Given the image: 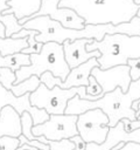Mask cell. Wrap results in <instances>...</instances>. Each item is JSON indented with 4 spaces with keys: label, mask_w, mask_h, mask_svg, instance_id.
I'll return each instance as SVG.
<instances>
[{
    "label": "cell",
    "mask_w": 140,
    "mask_h": 150,
    "mask_svg": "<svg viewBox=\"0 0 140 150\" xmlns=\"http://www.w3.org/2000/svg\"><path fill=\"white\" fill-rule=\"evenodd\" d=\"M133 101L134 100L128 95V93L124 94L118 87L113 91L104 94L102 98L96 101L82 100L78 95H76L68 102L64 114L78 116L91 109H102L108 117V127L112 128L116 127L123 118H128L131 121L136 120V114L132 109Z\"/></svg>",
    "instance_id": "6da1fadb"
},
{
    "label": "cell",
    "mask_w": 140,
    "mask_h": 150,
    "mask_svg": "<svg viewBox=\"0 0 140 150\" xmlns=\"http://www.w3.org/2000/svg\"><path fill=\"white\" fill-rule=\"evenodd\" d=\"M70 70L71 69L64 57L63 46L57 42H47L43 43L38 54H30L29 66L22 67L15 71L16 81L14 84L20 83L33 75L40 77L46 71H50L55 77H60L63 82Z\"/></svg>",
    "instance_id": "7a4b0ae2"
},
{
    "label": "cell",
    "mask_w": 140,
    "mask_h": 150,
    "mask_svg": "<svg viewBox=\"0 0 140 150\" xmlns=\"http://www.w3.org/2000/svg\"><path fill=\"white\" fill-rule=\"evenodd\" d=\"M22 26L24 29L37 30L38 34L35 36V40L41 43L57 42L60 45H63V42L66 40L75 41L77 39H84L82 29L77 30L65 28L58 21L52 20L49 15H42L29 19Z\"/></svg>",
    "instance_id": "3957f363"
},
{
    "label": "cell",
    "mask_w": 140,
    "mask_h": 150,
    "mask_svg": "<svg viewBox=\"0 0 140 150\" xmlns=\"http://www.w3.org/2000/svg\"><path fill=\"white\" fill-rule=\"evenodd\" d=\"M79 90L80 87L70 89L54 87L52 89H49L41 83L38 88L30 94L29 101L33 107L46 110L49 115H63L65 112L68 102L78 95Z\"/></svg>",
    "instance_id": "277c9868"
},
{
    "label": "cell",
    "mask_w": 140,
    "mask_h": 150,
    "mask_svg": "<svg viewBox=\"0 0 140 150\" xmlns=\"http://www.w3.org/2000/svg\"><path fill=\"white\" fill-rule=\"evenodd\" d=\"M77 130L86 143L102 144L105 142L110 130L108 117L102 109L88 110L78 115Z\"/></svg>",
    "instance_id": "5b68a950"
},
{
    "label": "cell",
    "mask_w": 140,
    "mask_h": 150,
    "mask_svg": "<svg viewBox=\"0 0 140 150\" xmlns=\"http://www.w3.org/2000/svg\"><path fill=\"white\" fill-rule=\"evenodd\" d=\"M77 115H50L49 120L42 124L34 125L32 132L34 136H43L49 141L70 139L78 135Z\"/></svg>",
    "instance_id": "8992f818"
},
{
    "label": "cell",
    "mask_w": 140,
    "mask_h": 150,
    "mask_svg": "<svg viewBox=\"0 0 140 150\" xmlns=\"http://www.w3.org/2000/svg\"><path fill=\"white\" fill-rule=\"evenodd\" d=\"M58 2H60V0H41L38 11L34 12L29 16L20 19L19 23L23 25L29 19H33L36 16H42V15H49L52 20L58 21L65 28L77 29V30L83 29L85 27V20L82 16H79L71 8H66V7L60 8Z\"/></svg>",
    "instance_id": "52a82bcc"
},
{
    "label": "cell",
    "mask_w": 140,
    "mask_h": 150,
    "mask_svg": "<svg viewBox=\"0 0 140 150\" xmlns=\"http://www.w3.org/2000/svg\"><path fill=\"white\" fill-rule=\"evenodd\" d=\"M96 67H100L99 62L96 57L90 59L85 63L74 68L70 70L65 81L62 82L60 77H55L50 71H46L40 76L41 83H43L47 88L52 89L54 87H60L62 89H70L77 87H88L89 77L91 75V70Z\"/></svg>",
    "instance_id": "ba28073f"
},
{
    "label": "cell",
    "mask_w": 140,
    "mask_h": 150,
    "mask_svg": "<svg viewBox=\"0 0 140 150\" xmlns=\"http://www.w3.org/2000/svg\"><path fill=\"white\" fill-rule=\"evenodd\" d=\"M91 75L100 84L104 94L113 91L118 87L126 94L132 82L130 67L127 64H118L105 70L100 69V67H96L91 70Z\"/></svg>",
    "instance_id": "9c48e42d"
},
{
    "label": "cell",
    "mask_w": 140,
    "mask_h": 150,
    "mask_svg": "<svg viewBox=\"0 0 140 150\" xmlns=\"http://www.w3.org/2000/svg\"><path fill=\"white\" fill-rule=\"evenodd\" d=\"M84 39H93L100 42L105 35H126V36H140V18L134 16L127 22L118 25H85L82 29Z\"/></svg>",
    "instance_id": "30bf717a"
},
{
    "label": "cell",
    "mask_w": 140,
    "mask_h": 150,
    "mask_svg": "<svg viewBox=\"0 0 140 150\" xmlns=\"http://www.w3.org/2000/svg\"><path fill=\"white\" fill-rule=\"evenodd\" d=\"M93 39H77L75 41L66 40L63 42V50H64V57L70 67V69H74L90 59H99L102 56L100 52L93 50V52H88L86 46L89 43H92Z\"/></svg>",
    "instance_id": "8fae6325"
},
{
    "label": "cell",
    "mask_w": 140,
    "mask_h": 150,
    "mask_svg": "<svg viewBox=\"0 0 140 150\" xmlns=\"http://www.w3.org/2000/svg\"><path fill=\"white\" fill-rule=\"evenodd\" d=\"M128 142H134L140 144V128L132 132H126L123 122L120 121L116 127L110 128L107 137L104 143L102 144L86 143L85 150H111L113 146L118 145L119 143H128Z\"/></svg>",
    "instance_id": "7c38bea8"
},
{
    "label": "cell",
    "mask_w": 140,
    "mask_h": 150,
    "mask_svg": "<svg viewBox=\"0 0 140 150\" xmlns=\"http://www.w3.org/2000/svg\"><path fill=\"white\" fill-rule=\"evenodd\" d=\"M22 135L21 117L13 107L6 105L0 111V137H19Z\"/></svg>",
    "instance_id": "4fadbf2b"
},
{
    "label": "cell",
    "mask_w": 140,
    "mask_h": 150,
    "mask_svg": "<svg viewBox=\"0 0 140 150\" xmlns=\"http://www.w3.org/2000/svg\"><path fill=\"white\" fill-rule=\"evenodd\" d=\"M30 64V55L23 53H15L7 56H1L0 54V68H8L14 73L20 68Z\"/></svg>",
    "instance_id": "5bb4252c"
},
{
    "label": "cell",
    "mask_w": 140,
    "mask_h": 150,
    "mask_svg": "<svg viewBox=\"0 0 140 150\" xmlns=\"http://www.w3.org/2000/svg\"><path fill=\"white\" fill-rule=\"evenodd\" d=\"M28 47V38L14 39V38H0V54L1 56L21 53Z\"/></svg>",
    "instance_id": "9a60e30c"
},
{
    "label": "cell",
    "mask_w": 140,
    "mask_h": 150,
    "mask_svg": "<svg viewBox=\"0 0 140 150\" xmlns=\"http://www.w3.org/2000/svg\"><path fill=\"white\" fill-rule=\"evenodd\" d=\"M41 84V80L40 77L33 75L28 79H26L24 81L20 82V83H16V84H13L12 88H10V91L16 96V97H21L26 94H32L33 91H35L38 86Z\"/></svg>",
    "instance_id": "2e32d148"
},
{
    "label": "cell",
    "mask_w": 140,
    "mask_h": 150,
    "mask_svg": "<svg viewBox=\"0 0 140 150\" xmlns=\"http://www.w3.org/2000/svg\"><path fill=\"white\" fill-rule=\"evenodd\" d=\"M0 22L4 23L6 29V38H12L14 34L23 29V26L19 23V19L15 14H2L0 16Z\"/></svg>",
    "instance_id": "e0dca14e"
},
{
    "label": "cell",
    "mask_w": 140,
    "mask_h": 150,
    "mask_svg": "<svg viewBox=\"0 0 140 150\" xmlns=\"http://www.w3.org/2000/svg\"><path fill=\"white\" fill-rule=\"evenodd\" d=\"M36 141H40L44 144H48L50 146V150H74L75 145L70 142V139H62V141H49L43 136H35Z\"/></svg>",
    "instance_id": "ac0fdd59"
},
{
    "label": "cell",
    "mask_w": 140,
    "mask_h": 150,
    "mask_svg": "<svg viewBox=\"0 0 140 150\" xmlns=\"http://www.w3.org/2000/svg\"><path fill=\"white\" fill-rule=\"evenodd\" d=\"M21 128H22V135L28 138L29 141H34L35 139V136L33 135L32 132V129L34 127V122H33V118L30 116L29 112L24 111L21 116Z\"/></svg>",
    "instance_id": "d6986e66"
},
{
    "label": "cell",
    "mask_w": 140,
    "mask_h": 150,
    "mask_svg": "<svg viewBox=\"0 0 140 150\" xmlns=\"http://www.w3.org/2000/svg\"><path fill=\"white\" fill-rule=\"evenodd\" d=\"M15 81H16V75L13 70L8 68H0V84L4 88H6L7 90H10Z\"/></svg>",
    "instance_id": "ffe728a7"
},
{
    "label": "cell",
    "mask_w": 140,
    "mask_h": 150,
    "mask_svg": "<svg viewBox=\"0 0 140 150\" xmlns=\"http://www.w3.org/2000/svg\"><path fill=\"white\" fill-rule=\"evenodd\" d=\"M38 34V32L37 30H33L32 32V34L28 36V47L27 48H24L21 53H23V54H38L40 52H41V49H42V47H43V43H41V42H37L36 40H35V36Z\"/></svg>",
    "instance_id": "44dd1931"
},
{
    "label": "cell",
    "mask_w": 140,
    "mask_h": 150,
    "mask_svg": "<svg viewBox=\"0 0 140 150\" xmlns=\"http://www.w3.org/2000/svg\"><path fill=\"white\" fill-rule=\"evenodd\" d=\"M86 94L92 96V97H96L97 100L102 98L104 96V93H103L100 84L96 81V79L92 75H90V77H89V84L86 87Z\"/></svg>",
    "instance_id": "7402d4cb"
},
{
    "label": "cell",
    "mask_w": 140,
    "mask_h": 150,
    "mask_svg": "<svg viewBox=\"0 0 140 150\" xmlns=\"http://www.w3.org/2000/svg\"><path fill=\"white\" fill-rule=\"evenodd\" d=\"M126 64L130 67L132 81H138L140 79V57H128Z\"/></svg>",
    "instance_id": "603a6c76"
},
{
    "label": "cell",
    "mask_w": 140,
    "mask_h": 150,
    "mask_svg": "<svg viewBox=\"0 0 140 150\" xmlns=\"http://www.w3.org/2000/svg\"><path fill=\"white\" fill-rule=\"evenodd\" d=\"M19 146H20L19 138L10 136L0 137V150H16Z\"/></svg>",
    "instance_id": "cb8c5ba5"
},
{
    "label": "cell",
    "mask_w": 140,
    "mask_h": 150,
    "mask_svg": "<svg viewBox=\"0 0 140 150\" xmlns=\"http://www.w3.org/2000/svg\"><path fill=\"white\" fill-rule=\"evenodd\" d=\"M121 122H123V125H124V129L126 132H132L140 128V120L131 121L128 118H123Z\"/></svg>",
    "instance_id": "d4e9b609"
},
{
    "label": "cell",
    "mask_w": 140,
    "mask_h": 150,
    "mask_svg": "<svg viewBox=\"0 0 140 150\" xmlns=\"http://www.w3.org/2000/svg\"><path fill=\"white\" fill-rule=\"evenodd\" d=\"M70 142L74 143V145H75L74 150H85L86 149V142L79 135H76V136L71 137Z\"/></svg>",
    "instance_id": "484cf974"
},
{
    "label": "cell",
    "mask_w": 140,
    "mask_h": 150,
    "mask_svg": "<svg viewBox=\"0 0 140 150\" xmlns=\"http://www.w3.org/2000/svg\"><path fill=\"white\" fill-rule=\"evenodd\" d=\"M119 150H140V144L134 142H128V143H125V145Z\"/></svg>",
    "instance_id": "4316f807"
},
{
    "label": "cell",
    "mask_w": 140,
    "mask_h": 150,
    "mask_svg": "<svg viewBox=\"0 0 140 150\" xmlns=\"http://www.w3.org/2000/svg\"><path fill=\"white\" fill-rule=\"evenodd\" d=\"M8 2H10V0H0V16L2 15L4 12L10 9V6L8 5Z\"/></svg>",
    "instance_id": "83f0119b"
},
{
    "label": "cell",
    "mask_w": 140,
    "mask_h": 150,
    "mask_svg": "<svg viewBox=\"0 0 140 150\" xmlns=\"http://www.w3.org/2000/svg\"><path fill=\"white\" fill-rule=\"evenodd\" d=\"M16 150H37V149L34 148V146H32V145H28V144L23 143V144H20V146Z\"/></svg>",
    "instance_id": "f1b7e54d"
},
{
    "label": "cell",
    "mask_w": 140,
    "mask_h": 150,
    "mask_svg": "<svg viewBox=\"0 0 140 150\" xmlns=\"http://www.w3.org/2000/svg\"><path fill=\"white\" fill-rule=\"evenodd\" d=\"M0 38H6V29L2 22H0Z\"/></svg>",
    "instance_id": "f546056e"
},
{
    "label": "cell",
    "mask_w": 140,
    "mask_h": 150,
    "mask_svg": "<svg viewBox=\"0 0 140 150\" xmlns=\"http://www.w3.org/2000/svg\"><path fill=\"white\" fill-rule=\"evenodd\" d=\"M134 4L138 5V6H140V0H134Z\"/></svg>",
    "instance_id": "4dcf8cb0"
},
{
    "label": "cell",
    "mask_w": 140,
    "mask_h": 150,
    "mask_svg": "<svg viewBox=\"0 0 140 150\" xmlns=\"http://www.w3.org/2000/svg\"><path fill=\"white\" fill-rule=\"evenodd\" d=\"M136 16H139L140 18V8L138 9V12H136Z\"/></svg>",
    "instance_id": "1f68e13d"
},
{
    "label": "cell",
    "mask_w": 140,
    "mask_h": 150,
    "mask_svg": "<svg viewBox=\"0 0 140 150\" xmlns=\"http://www.w3.org/2000/svg\"><path fill=\"white\" fill-rule=\"evenodd\" d=\"M136 120H140V115H139V116H138V118H136Z\"/></svg>",
    "instance_id": "d6a6232c"
},
{
    "label": "cell",
    "mask_w": 140,
    "mask_h": 150,
    "mask_svg": "<svg viewBox=\"0 0 140 150\" xmlns=\"http://www.w3.org/2000/svg\"><path fill=\"white\" fill-rule=\"evenodd\" d=\"M133 1H134V0H133Z\"/></svg>",
    "instance_id": "836d02e7"
}]
</instances>
